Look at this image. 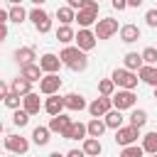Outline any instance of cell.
Wrapping results in <instances>:
<instances>
[{"label": "cell", "mask_w": 157, "mask_h": 157, "mask_svg": "<svg viewBox=\"0 0 157 157\" xmlns=\"http://www.w3.org/2000/svg\"><path fill=\"white\" fill-rule=\"evenodd\" d=\"M64 66H69L71 71H83L88 66V59H86V52L78 47V44H66L61 52H59Z\"/></svg>", "instance_id": "6da1fadb"}, {"label": "cell", "mask_w": 157, "mask_h": 157, "mask_svg": "<svg viewBox=\"0 0 157 157\" xmlns=\"http://www.w3.org/2000/svg\"><path fill=\"white\" fill-rule=\"evenodd\" d=\"M110 76H113V81H115L118 88H135L137 81H140L137 71H132V69H128V66H115Z\"/></svg>", "instance_id": "7a4b0ae2"}, {"label": "cell", "mask_w": 157, "mask_h": 157, "mask_svg": "<svg viewBox=\"0 0 157 157\" xmlns=\"http://www.w3.org/2000/svg\"><path fill=\"white\" fill-rule=\"evenodd\" d=\"M113 105L120 108V110H132L135 103H137V96H135V88H118L113 96Z\"/></svg>", "instance_id": "3957f363"}, {"label": "cell", "mask_w": 157, "mask_h": 157, "mask_svg": "<svg viewBox=\"0 0 157 157\" xmlns=\"http://www.w3.org/2000/svg\"><path fill=\"white\" fill-rule=\"evenodd\" d=\"M29 20H32V25H34V29H37L39 34H47V32L52 29V17H49V12L42 10L39 5H37L34 10H29Z\"/></svg>", "instance_id": "277c9868"}, {"label": "cell", "mask_w": 157, "mask_h": 157, "mask_svg": "<svg viewBox=\"0 0 157 157\" xmlns=\"http://www.w3.org/2000/svg\"><path fill=\"white\" fill-rule=\"evenodd\" d=\"M93 29H96V37H98V39H110L115 32H120L115 17H101V20L93 25Z\"/></svg>", "instance_id": "5b68a950"}, {"label": "cell", "mask_w": 157, "mask_h": 157, "mask_svg": "<svg viewBox=\"0 0 157 157\" xmlns=\"http://www.w3.org/2000/svg\"><path fill=\"white\" fill-rule=\"evenodd\" d=\"M137 137H140V128L132 125V123H128V125H123V128L115 130V142L120 147L123 145H130V142H137Z\"/></svg>", "instance_id": "8992f818"}, {"label": "cell", "mask_w": 157, "mask_h": 157, "mask_svg": "<svg viewBox=\"0 0 157 157\" xmlns=\"http://www.w3.org/2000/svg\"><path fill=\"white\" fill-rule=\"evenodd\" d=\"M59 88H61V76H59V71L44 74V76L39 78V93L49 96V93H59Z\"/></svg>", "instance_id": "52a82bcc"}, {"label": "cell", "mask_w": 157, "mask_h": 157, "mask_svg": "<svg viewBox=\"0 0 157 157\" xmlns=\"http://www.w3.org/2000/svg\"><path fill=\"white\" fill-rule=\"evenodd\" d=\"M96 42H98L96 29H91V27H78V32H76V44H78L83 52H91V49L96 47Z\"/></svg>", "instance_id": "ba28073f"}, {"label": "cell", "mask_w": 157, "mask_h": 157, "mask_svg": "<svg viewBox=\"0 0 157 157\" xmlns=\"http://www.w3.org/2000/svg\"><path fill=\"white\" fill-rule=\"evenodd\" d=\"M110 108H113V98H110V96H98V98H93V101L88 103V113H91L93 118H103Z\"/></svg>", "instance_id": "9c48e42d"}, {"label": "cell", "mask_w": 157, "mask_h": 157, "mask_svg": "<svg viewBox=\"0 0 157 157\" xmlns=\"http://www.w3.org/2000/svg\"><path fill=\"white\" fill-rule=\"evenodd\" d=\"M5 150L15 152V155H27L29 150V140L22 135H5Z\"/></svg>", "instance_id": "30bf717a"}, {"label": "cell", "mask_w": 157, "mask_h": 157, "mask_svg": "<svg viewBox=\"0 0 157 157\" xmlns=\"http://www.w3.org/2000/svg\"><path fill=\"white\" fill-rule=\"evenodd\" d=\"M39 66H42V71H44V74H54V71H59V69L64 66V61H61V56H56V54L47 52V54H42V56H39Z\"/></svg>", "instance_id": "8fae6325"}, {"label": "cell", "mask_w": 157, "mask_h": 157, "mask_svg": "<svg viewBox=\"0 0 157 157\" xmlns=\"http://www.w3.org/2000/svg\"><path fill=\"white\" fill-rule=\"evenodd\" d=\"M64 108H66V98H64V96H59V93H49V96L44 98V110H47L49 115L64 113Z\"/></svg>", "instance_id": "7c38bea8"}, {"label": "cell", "mask_w": 157, "mask_h": 157, "mask_svg": "<svg viewBox=\"0 0 157 157\" xmlns=\"http://www.w3.org/2000/svg\"><path fill=\"white\" fill-rule=\"evenodd\" d=\"M22 108L29 113V115H37L39 110H44V103H42V98H39V93H34V91H29L27 96H22Z\"/></svg>", "instance_id": "4fadbf2b"}, {"label": "cell", "mask_w": 157, "mask_h": 157, "mask_svg": "<svg viewBox=\"0 0 157 157\" xmlns=\"http://www.w3.org/2000/svg\"><path fill=\"white\" fill-rule=\"evenodd\" d=\"M61 137H66V140H86V137H88V125L74 120V123L66 128V132H64Z\"/></svg>", "instance_id": "5bb4252c"}, {"label": "cell", "mask_w": 157, "mask_h": 157, "mask_svg": "<svg viewBox=\"0 0 157 157\" xmlns=\"http://www.w3.org/2000/svg\"><path fill=\"white\" fill-rule=\"evenodd\" d=\"M71 123H74V120H71L66 113H56V115L49 118V128H52V132H59V135H64L66 128H69Z\"/></svg>", "instance_id": "9a60e30c"}, {"label": "cell", "mask_w": 157, "mask_h": 157, "mask_svg": "<svg viewBox=\"0 0 157 157\" xmlns=\"http://www.w3.org/2000/svg\"><path fill=\"white\" fill-rule=\"evenodd\" d=\"M76 22H78V27H93L98 22V12L88 10V7H81V10H76Z\"/></svg>", "instance_id": "2e32d148"}, {"label": "cell", "mask_w": 157, "mask_h": 157, "mask_svg": "<svg viewBox=\"0 0 157 157\" xmlns=\"http://www.w3.org/2000/svg\"><path fill=\"white\" fill-rule=\"evenodd\" d=\"M140 27L137 25H132V22H128V25H120V39L125 42V44H132V42H137L140 39Z\"/></svg>", "instance_id": "e0dca14e"}, {"label": "cell", "mask_w": 157, "mask_h": 157, "mask_svg": "<svg viewBox=\"0 0 157 157\" xmlns=\"http://www.w3.org/2000/svg\"><path fill=\"white\" fill-rule=\"evenodd\" d=\"M137 76H140V81L150 83L152 88L157 86V66H155V64H142V66L137 69Z\"/></svg>", "instance_id": "ac0fdd59"}, {"label": "cell", "mask_w": 157, "mask_h": 157, "mask_svg": "<svg viewBox=\"0 0 157 157\" xmlns=\"http://www.w3.org/2000/svg\"><path fill=\"white\" fill-rule=\"evenodd\" d=\"M12 56H15V61L22 66V64L34 61V59H37V52H34V47H17V49L12 52Z\"/></svg>", "instance_id": "d6986e66"}, {"label": "cell", "mask_w": 157, "mask_h": 157, "mask_svg": "<svg viewBox=\"0 0 157 157\" xmlns=\"http://www.w3.org/2000/svg\"><path fill=\"white\" fill-rule=\"evenodd\" d=\"M20 74H22V76H27V78H29L32 83H34V81H39V78L44 76V71H42V66H39L37 61H29V64H22V66H20Z\"/></svg>", "instance_id": "ffe728a7"}, {"label": "cell", "mask_w": 157, "mask_h": 157, "mask_svg": "<svg viewBox=\"0 0 157 157\" xmlns=\"http://www.w3.org/2000/svg\"><path fill=\"white\" fill-rule=\"evenodd\" d=\"M103 118H105L108 128H113V130L123 128V123H125V115H123V110H120V108H115V105H113V108H110V110H108Z\"/></svg>", "instance_id": "44dd1931"}, {"label": "cell", "mask_w": 157, "mask_h": 157, "mask_svg": "<svg viewBox=\"0 0 157 157\" xmlns=\"http://www.w3.org/2000/svg\"><path fill=\"white\" fill-rule=\"evenodd\" d=\"M49 135H52V128H49V125H37V128L32 130V142H34L37 147H44V145L49 142Z\"/></svg>", "instance_id": "7402d4cb"}, {"label": "cell", "mask_w": 157, "mask_h": 157, "mask_svg": "<svg viewBox=\"0 0 157 157\" xmlns=\"http://www.w3.org/2000/svg\"><path fill=\"white\" fill-rule=\"evenodd\" d=\"M64 98H66V110H83V108H88V103H86V98L81 93H66Z\"/></svg>", "instance_id": "603a6c76"}, {"label": "cell", "mask_w": 157, "mask_h": 157, "mask_svg": "<svg viewBox=\"0 0 157 157\" xmlns=\"http://www.w3.org/2000/svg\"><path fill=\"white\" fill-rule=\"evenodd\" d=\"M81 147H83V152H86V155H91V157H98V155L103 152L101 140H98V137H93V135H88V137L83 140V145H81Z\"/></svg>", "instance_id": "cb8c5ba5"}, {"label": "cell", "mask_w": 157, "mask_h": 157, "mask_svg": "<svg viewBox=\"0 0 157 157\" xmlns=\"http://www.w3.org/2000/svg\"><path fill=\"white\" fill-rule=\"evenodd\" d=\"M56 20L61 25H71V22H76V10L71 5H61V7H56Z\"/></svg>", "instance_id": "d4e9b609"}, {"label": "cell", "mask_w": 157, "mask_h": 157, "mask_svg": "<svg viewBox=\"0 0 157 157\" xmlns=\"http://www.w3.org/2000/svg\"><path fill=\"white\" fill-rule=\"evenodd\" d=\"M56 39H59L61 44H71V42H76V32H74V27H71V25H59V27H56Z\"/></svg>", "instance_id": "484cf974"}, {"label": "cell", "mask_w": 157, "mask_h": 157, "mask_svg": "<svg viewBox=\"0 0 157 157\" xmlns=\"http://www.w3.org/2000/svg\"><path fill=\"white\" fill-rule=\"evenodd\" d=\"M10 86H12V91H15V93H20V96H27V93L32 91V81H29L27 76H22V74H20L17 78H12V83H10Z\"/></svg>", "instance_id": "4316f807"}, {"label": "cell", "mask_w": 157, "mask_h": 157, "mask_svg": "<svg viewBox=\"0 0 157 157\" xmlns=\"http://www.w3.org/2000/svg\"><path fill=\"white\" fill-rule=\"evenodd\" d=\"M86 125H88V135H93V137H101V135L108 130V123H105V118H91Z\"/></svg>", "instance_id": "83f0119b"}, {"label": "cell", "mask_w": 157, "mask_h": 157, "mask_svg": "<svg viewBox=\"0 0 157 157\" xmlns=\"http://www.w3.org/2000/svg\"><path fill=\"white\" fill-rule=\"evenodd\" d=\"M142 64H145L142 52H140V54H137V52H128V54L123 56V66H128V69H132V71H137Z\"/></svg>", "instance_id": "f1b7e54d"}, {"label": "cell", "mask_w": 157, "mask_h": 157, "mask_svg": "<svg viewBox=\"0 0 157 157\" xmlns=\"http://www.w3.org/2000/svg\"><path fill=\"white\" fill-rule=\"evenodd\" d=\"M142 147H145V152L157 155V130H150L142 135Z\"/></svg>", "instance_id": "f546056e"}, {"label": "cell", "mask_w": 157, "mask_h": 157, "mask_svg": "<svg viewBox=\"0 0 157 157\" xmlns=\"http://www.w3.org/2000/svg\"><path fill=\"white\" fill-rule=\"evenodd\" d=\"M27 17H29V12L22 7V2H15V5L10 7V22H17V25H20V22H25Z\"/></svg>", "instance_id": "4dcf8cb0"}, {"label": "cell", "mask_w": 157, "mask_h": 157, "mask_svg": "<svg viewBox=\"0 0 157 157\" xmlns=\"http://www.w3.org/2000/svg\"><path fill=\"white\" fill-rule=\"evenodd\" d=\"M120 155L123 157H142L145 155V147L137 145V142H130V145H123L120 147Z\"/></svg>", "instance_id": "1f68e13d"}, {"label": "cell", "mask_w": 157, "mask_h": 157, "mask_svg": "<svg viewBox=\"0 0 157 157\" xmlns=\"http://www.w3.org/2000/svg\"><path fill=\"white\" fill-rule=\"evenodd\" d=\"M132 125H137V128H142L145 123H147V110L145 108H132V113H130V118H128Z\"/></svg>", "instance_id": "d6a6232c"}, {"label": "cell", "mask_w": 157, "mask_h": 157, "mask_svg": "<svg viewBox=\"0 0 157 157\" xmlns=\"http://www.w3.org/2000/svg\"><path fill=\"white\" fill-rule=\"evenodd\" d=\"M98 93H101V96H113V93H115V81H113V76L98 81Z\"/></svg>", "instance_id": "836d02e7"}, {"label": "cell", "mask_w": 157, "mask_h": 157, "mask_svg": "<svg viewBox=\"0 0 157 157\" xmlns=\"http://www.w3.org/2000/svg\"><path fill=\"white\" fill-rule=\"evenodd\" d=\"M12 123H15L17 128H25V125L29 123V113H27L25 108H15V113H12Z\"/></svg>", "instance_id": "e575fe53"}, {"label": "cell", "mask_w": 157, "mask_h": 157, "mask_svg": "<svg viewBox=\"0 0 157 157\" xmlns=\"http://www.w3.org/2000/svg\"><path fill=\"white\" fill-rule=\"evenodd\" d=\"M2 101H5V105H7V108H12V110H15V108H20L22 96H20V93H15V91H10L7 96H2Z\"/></svg>", "instance_id": "d590c367"}, {"label": "cell", "mask_w": 157, "mask_h": 157, "mask_svg": "<svg viewBox=\"0 0 157 157\" xmlns=\"http://www.w3.org/2000/svg\"><path fill=\"white\" fill-rule=\"evenodd\" d=\"M142 59H145V64H157V47H145Z\"/></svg>", "instance_id": "8d00e7d4"}, {"label": "cell", "mask_w": 157, "mask_h": 157, "mask_svg": "<svg viewBox=\"0 0 157 157\" xmlns=\"http://www.w3.org/2000/svg\"><path fill=\"white\" fill-rule=\"evenodd\" d=\"M145 22H147V27H157V7H150L145 12Z\"/></svg>", "instance_id": "74e56055"}, {"label": "cell", "mask_w": 157, "mask_h": 157, "mask_svg": "<svg viewBox=\"0 0 157 157\" xmlns=\"http://www.w3.org/2000/svg\"><path fill=\"white\" fill-rule=\"evenodd\" d=\"M110 5H113L118 12H123V10L128 7V0H110Z\"/></svg>", "instance_id": "f35d334b"}, {"label": "cell", "mask_w": 157, "mask_h": 157, "mask_svg": "<svg viewBox=\"0 0 157 157\" xmlns=\"http://www.w3.org/2000/svg\"><path fill=\"white\" fill-rule=\"evenodd\" d=\"M83 2H86V0H66V5H71L74 10H81V7H83Z\"/></svg>", "instance_id": "ab89813d"}, {"label": "cell", "mask_w": 157, "mask_h": 157, "mask_svg": "<svg viewBox=\"0 0 157 157\" xmlns=\"http://www.w3.org/2000/svg\"><path fill=\"white\" fill-rule=\"evenodd\" d=\"M83 155H86L83 147H81V150H69V152H66V157H83Z\"/></svg>", "instance_id": "60d3db41"}, {"label": "cell", "mask_w": 157, "mask_h": 157, "mask_svg": "<svg viewBox=\"0 0 157 157\" xmlns=\"http://www.w3.org/2000/svg\"><path fill=\"white\" fill-rule=\"evenodd\" d=\"M142 0H128V7H140Z\"/></svg>", "instance_id": "b9f144b4"}, {"label": "cell", "mask_w": 157, "mask_h": 157, "mask_svg": "<svg viewBox=\"0 0 157 157\" xmlns=\"http://www.w3.org/2000/svg\"><path fill=\"white\" fill-rule=\"evenodd\" d=\"M29 2H34V5H44L47 0H29Z\"/></svg>", "instance_id": "7bdbcfd3"}, {"label": "cell", "mask_w": 157, "mask_h": 157, "mask_svg": "<svg viewBox=\"0 0 157 157\" xmlns=\"http://www.w3.org/2000/svg\"><path fill=\"white\" fill-rule=\"evenodd\" d=\"M7 2H12V5H15V2H22V0H7Z\"/></svg>", "instance_id": "ee69618b"}, {"label": "cell", "mask_w": 157, "mask_h": 157, "mask_svg": "<svg viewBox=\"0 0 157 157\" xmlns=\"http://www.w3.org/2000/svg\"><path fill=\"white\" fill-rule=\"evenodd\" d=\"M155 98H157V86H155Z\"/></svg>", "instance_id": "f6af8a7d"}, {"label": "cell", "mask_w": 157, "mask_h": 157, "mask_svg": "<svg viewBox=\"0 0 157 157\" xmlns=\"http://www.w3.org/2000/svg\"><path fill=\"white\" fill-rule=\"evenodd\" d=\"M155 47H157V44H155Z\"/></svg>", "instance_id": "bcb514c9"}]
</instances>
